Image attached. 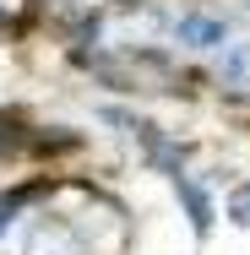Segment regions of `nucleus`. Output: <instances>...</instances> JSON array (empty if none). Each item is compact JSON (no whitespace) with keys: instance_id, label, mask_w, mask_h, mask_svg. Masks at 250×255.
I'll return each mask as SVG.
<instances>
[{"instance_id":"1","label":"nucleus","mask_w":250,"mask_h":255,"mask_svg":"<svg viewBox=\"0 0 250 255\" xmlns=\"http://www.w3.org/2000/svg\"><path fill=\"white\" fill-rule=\"evenodd\" d=\"M234 27H245V16L234 5H218V0H174V16H169V38L163 44L180 54V60L201 65V60H212L234 38Z\"/></svg>"},{"instance_id":"2","label":"nucleus","mask_w":250,"mask_h":255,"mask_svg":"<svg viewBox=\"0 0 250 255\" xmlns=\"http://www.w3.org/2000/svg\"><path fill=\"white\" fill-rule=\"evenodd\" d=\"M218 196H223V185H218V174H212V168H201V163L169 179L174 223H180V228H185L196 245H207V239L218 234V223H223V206H218Z\"/></svg>"},{"instance_id":"3","label":"nucleus","mask_w":250,"mask_h":255,"mask_svg":"<svg viewBox=\"0 0 250 255\" xmlns=\"http://www.w3.org/2000/svg\"><path fill=\"white\" fill-rule=\"evenodd\" d=\"M201 87H212L218 103H250V22L234 27L212 60H201Z\"/></svg>"},{"instance_id":"4","label":"nucleus","mask_w":250,"mask_h":255,"mask_svg":"<svg viewBox=\"0 0 250 255\" xmlns=\"http://www.w3.org/2000/svg\"><path fill=\"white\" fill-rule=\"evenodd\" d=\"M218 206H223V223H229V228H250V174H234V179L223 185Z\"/></svg>"},{"instance_id":"5","label":"nucleus","mask_w":250,"mask_h":255,"mask_svg":"<svg viewBox=\"0 0 250 255\" xmlns=\"http://www.w3.org/2000/svg\"><path fill=\"white\" fill-rule=\"evenodd\" d=\"M22 38H27V11H22V0H0V54H11Z\"/></svg>"},{"instance_id":"6","label":"nucleus","mask_w":250,"mask_h":255,"mask_svg":"<svg viewBox=\"0 0 250 255\" xmlns=\"http://www.w3.org/2000/svg\"><path fill=\"white\" fill-rule=\"evenodd\" d=\"M234 11H240V16H250V0H240V5H234Z\"/></svg>"}]
</instances>
